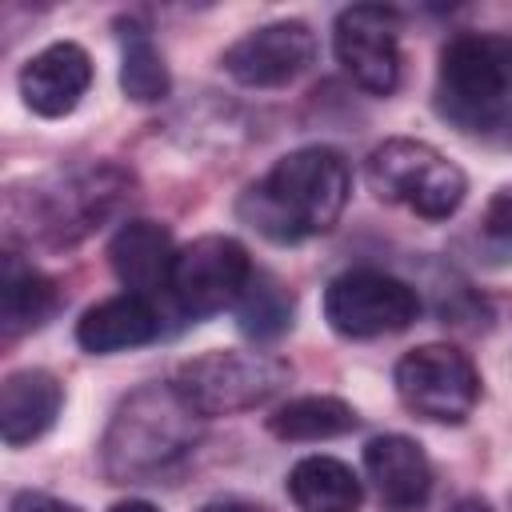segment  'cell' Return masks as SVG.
I'll return each mask as SVG.
<instances>
[{
	"label": "cell",
	"instance_id": "obj_7",
	"mask_svg": "<svg viewBox=\"0 0 512 512\" xmlns=\"http://www.w3.org/2000/svg\"><path fill=\"white\" fill-rule=\"evenodd\" d=\"M416 316H420L416 288L376 268L340 272L324 288V320L336 336H348V340L404 332Z\"/></svg>",
	"mask_w": 512,
	"mask_h": 512
},
{
	"label": "cell",
	"instance_id": "obj_4",
	"mask_svg": "<svg viewBox=\"0 0 512 512\" xmlns=\"http://www.w3.org/2000/svg\"><path fill=\"white\" fill-rule=\"evenodd\" d=\"M364 176L380 200L400 204L424 220H448L468 192V176L460 172V164H452L432 144L408 136L376 144L368 152Z\"/></svg>",
	"mask_w": 512,
	"mask_h": 512
},
{
	"label": "cell",
	"instance_id": "obj_16",
	"mask_svg": "<svg viewBox=\"0 0 512 512\" xmlns=\"http://www.w3.org/2000/svg\"><path fill=\"white\" fill-rule=\"evenodd\" d=\"M156 336H160V316L148 304V296H136V292L108 296V300L92 304L76 320V344L84 352H92V356L140 348V344H148Z\"/></svg>",
	"mask_w": 512,
	"mask_h": 512
},
{
	"label": "cell",
	"instance_id": "obj_5",
	"mask_svg": "<svg viewBox=\"0 0 512 512\" xmlns=\"http://www.w3.org/2000/svg\"><path fill=\"white\" fill-rule=\"evenodd\" d=\"M288 376H292L288 364L268 352L216 348V352L184 360L176 368L172 388L200 416H232V412H248L272 400L288 384Z\"/></svg>",
	"mask_w": 512,
	"mask_h": 512
},
{
	"label": "cell",
	"instance_id": "obj_13",
	"mask_svg": "<svg viewBox=\"0 0 512 512\" xmlns=\"http://www.w3.org/2000/svg\"><path fill=\"white\" fill-rule=\"evenodd\" d=\"M108 176H116L112 168H100V172H88V176H76L68 184H56L48 188L44 196H36L40 212H36V232L52 236V240H76L84 236L88 228L100 224V216L112 212L124 180L116 184H104Z\"/></svg>",
	"mask_w": 512,
	"mask_h": 512
},
{
	"label": "cell",
	"instance_id": "obj_2",
	"mask_svg": "<svg viewBox=\"0 0 512 512\" xmlns=\"http://www.w3.org/2000/svg\"><path fill=\"white\" fill-rule=\"evenodd\" d=\"M436 112L464 136L512 148V36H452L440 52Z\"/></svg>",
	"mask_w": 512,
	"mask_h": 512
},
{
	"label": "cell",
	"instance_id": "obj_8",
	"mask_svg": "<svg viewBox=\"0 0 512 512\" xmlns=\"http://www.w3.org/2000/svg\"><path fill=\"white\" fill-rule=\"evenodd\" d=\"M252 272L256 268L248 260V248L232 236L212 232L176 252L168 288L188 316H212V312L232 308L244 296Z\"/></svg>",
	"mask_w": 512,
	"mask_h": 512
},
{
	"label": "cell",
	"instance_id": "obj_9",
	"mask_svg": "<svg viewBox=\"0 0 512 512\" xmlns=\"http://www.w3.org/2000/svg\"><path fill=\"white\" fill-rule=\"evenodd\" d=\"M332 48L340 68L372 96H388L400 84V16L380 4H352L336 16Z\"/></svg>",
	"mask_w": 512,
	"mask_h": 512
},
{
	"label": "cell",
	"instance_id": "obj_25",
	"mask_svg": "<svg viewBox=\"0 0 512 512\" xmlns=\"http://www.w3.org/2000/svg\"><path fill=\"white\" fill-rule=\"evenodd\" d=\"M452 512H492V504H488V500H480V496H464Z\"/></svg>",
	"mask_w": 512,
	"mask_h": 512
},
{
	"label": "cell",
	"instance_id": "obj_19",
	"mask_svg": "<svg viewBox=\"0 0 512 512\" xmlns=\"http://www.w3.org/2000/svg\"><path fill=\"white\" fill-rule=\"evenodd\" d=\"M360 424L356 408L340 396H296L268 416V432L280 440H332Z\"/></svg>",
	"mask_w": 512,
	"mask_h": 512
},
{
	"label": "cell",
	"instance_id": "obj_21",
	"mask_svg": "<svg viewBox=\"0 0 512 512\" xmlns=\"http://www.w3.org/2000/svg\"><path fill=\"white\" fill-rule=\"evenodd\" d=\"M120 88L124 96H132L136 104H152V100H164L172 80H168V68H164V56L156 52V44L148 36H132V44L124 48V60H120Z\"/></svg>",
	"mask_w": 512,
	"mask_h": 512
},
{
	"label": "cell",
	"instance_id": "obj_18",
	"mask_svg": "<svg viewBox=\"0 0 512 512\" xmlns=\"http://www.w3.org/2000/svg\"><path fill=\"white\" fill-rule=\"evenodd\" d=\"M60 304L56 284L36 272L32 264H20L16 256H4L0 272V332L4 336H24L40 328Z\"/></svg>",
	"mask_w": 512,
	"mask_h": 512
},
{
	"label": "cell",
	"instance_id": "obj_11",
	"mask_svg": "<svg viewBox=\"0 0 512 512\" xmlns=\"http://www.w3.org/2000/svg\"><path fill=\"white\" fill-rule=\"evenodd\" d=\"M364 472L388 512H420L432 496V464L412 436L388 432L368 440Z\"/></svg>",
	"mask_w": 512,
	"mask_h": 512
},
{
	"label": "cell",
	"instance_id": "obj_15",
	"mask_svg": "<svg viewBox=\"0 0 512 512\" xmlns=\"http://www.w3.org/2000/svg\"><path fill=\"white\" fill-rule=\"evenodd\" d=\"M64 408V388L44 368H20L8 372L0 384V436L8 448L32 444L44 436Z\"/></svg>",
	"mask_w": 512,
	"mask_h": 512
},
{
	"label": "cell",
	"instance_id": "obj_1",
	"mask_svg": "<svg viewBox=\"0 0 512 512\" xmlns=\"http://www.w3.org/2000/svg\"><path fill=\"white\" fill-rule=\"evenodd\" d=\"M348 192V160L336 148L312 144L280 156L240 196V216L276 244H300L308 236H324L340 220Z\"/></svg>",
	"mask_w": 512,
	"mask_h": 512
},
{
	"label": "cell",
	"instance_id": "obj_6",
	"mask_svg": "<svg viewBox=\"0 0 512 512\" xmlns=\"http://www.w3.org/2000/svg\"><path fill=\"white\" fill-rule=\"evenodd\" d=\"M396 396L432 424H464L480 400V372L452 344H420L396 364Z\"/></svg>",
	"mask_w": 512,
	"mask_h": 512
},
{
	"label": "cell",
	"instance_id": "obj_24",
	"mask_svg": "<svg viewBox=\"0 0 512 512\" xmlns=\"http://www.w3.org/2000/svg\"><path fill=\"white\" fill-rule=\"evenodd\" d=\"M108 512H160V508L148 504V500H120V504H112Z\"/></svg>",
	"mask_w": 512,
	"mask_h": 512
},
{
	"label": "cell",
	"instance_id": "obj_12",
	"mask_svg": "<svg viewBox=\"0 0 512 512\" xmlns=\"http://www.w3.org/2000/svg\"><path fill=\"white\" fill-rule=\"evenodd\" d=\"M92 84V60L80 44L56 40L20 68V96L36 116H68Z\"/></svg>",
	"mask_w": 512,
	"mask_h": 512
},
{
	"label": "cell",
	"instance_id": "obj_20",
	"mask_svg": "<svg viewBox=\"0 0 512 512\" xmlns=\"http://www.w3.org/2000/svg\"><path fill=\"white\" fill-rule=\"evenodd\" d=\"M292 296L288 288L268 276V272H252L244 296L236 300V316H240V332L256 336V340H272L292 324Z\"/></svg>",
	"mask_w": 512,
	"mask_h": 512
},
{
	"label": "cell",
	"instance_id": "obj_17",
	"mask_svg": "<svg viewBox=\"0 0 512 512\" xmlns=\"http://www.w3.org/2000/svg\"><path fill=\"white\" fill-rule=\"evenodd\" d=\"M288 496L300 512H360V480L336 456H304L288 472Z\"/></svg>",
	"mask_w": 512,
	"mask_h": 512
},
{
	"label": "cell",
	"instance_id": "obj_10",
	"mask_svg": "<svg viewBox=\"0 0 512 512\" xmlns=\"http://www.w3.org/2000/svg\"><path fill=\"white\" fill-rule=\"evenodd\" d=\"M220 64L244 88H284L316 64V36L304 20H276L224 48Z\"/></svg>",
	"mask_w": 512,
	"mask_h": 512
},
{
	"label": "cell",
	"instance_id": "obj_3",
	"mask_svg": "<svg viewBox=\"0 0 512 512\" xmlns=\"http://www.w3.org/2000/svg\"><path fill=\"white\" fill-rule=\"evenodd\" d=\"M200 412L184 404V396L168 384H148L140 392H132L100 444L104 456V472L116 484H132V480H152L164 468H172L176 460H184L196 440H200Z\"/></svg>",
	"mask_w": 512,
	"mask_h": 512
},
{
	"label": "cell",
	"instance_id": "obj_22",
	"mask_svg": "<svg viewBox=\"0 0 512 512\" xmlns=\"http://www.w3.org/2000/svg\"><path fill=\"white\" fill-rule=\"evenodd\" d=\"M8 512H84V508H76L68 500H56L48 492H16L8 500Z\"/></svg>",
	"mask_w": 512,
	"mask_h": 512
},
{
	"label": "cell",
	"instance_id": "obj_14",
	"mask_svg": "<svg viewBox=\"0 0 512 512\" xmlns=\"http://www.w3.org/2000/svg\"><path fill=\"white\" fill-rule=\"evenodd\" d=\"M176 244L172 232L156 220H128L120 224V232L108 244V264L116 272V280L136 292V296H152L156 288H168L172 280V264H176Z\"/></svg>",
	"mask_w": 512,
	"mask_h": 512
},
{
	"label": "cell",
	"instance_id": "obj_23",
	"mask_svg": "<svg viewBox=\"0 0 512 512\" xmlns=\"http://www.w3.org/2000/svg\"><path fill=\"white\" fill-rule=\"evenodd\" d=\"M200 512H264V508L260 504H248V500H212Z\"/></svg>",
	"mask_w": 512,
	"mask_h": 512
}]
</instances>
